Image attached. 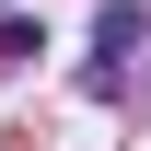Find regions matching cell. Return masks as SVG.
<instances>
[{"label":"cell","mask_w":151,"mask_h":151,"mask_svg":"<svg viewBox=\"0 0 151 151\" xmlns=\"http://www.w3.org/2000/svg\"><path fill=\"white\" fill-rule=\"evenodd\" d=\"M151 47V12L139 0H105L93 12V93H128V58Z\"/></svg>","instance_id":"cell-1"},{"label":"cell","mask_w":151,"mask_h":151,"mask_svg":"<svg viewBox=\"0 0 151 151\" xmlns=\"http://www.w3.org/2000/svg\"><path fill=\"white\" fill-rule=\"evenodd\" d=\"M0 58H47V23L35 12H0Z\"/></svg>","instance_id":"cell-2"},{"label":"cell","mask_w":151,"mask_h":151,"mask_svg":"<svg viewBox=\"0 0 151 151\" xmlns=\"http://www.w3.org/2000/svg\"><path fill=\"white\" fill-rule=\"evenodd\" d=\"M0 12H12V0H0Z\"/></svg>","instance_id":"cell-3"}]
</instances>
